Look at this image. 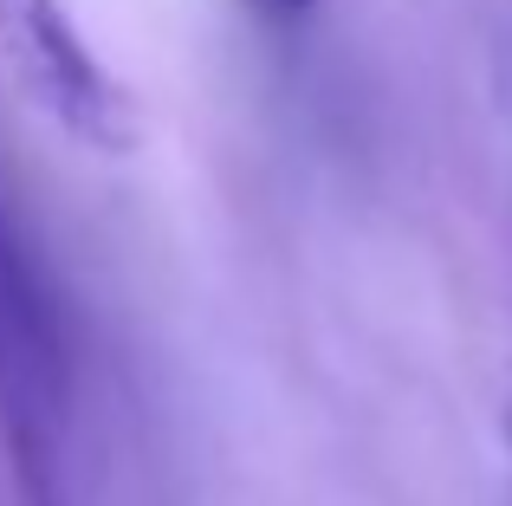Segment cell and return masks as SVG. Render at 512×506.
Returning <instances> with one entry per match:
<instances>
[{"label": "cell", "mask_w": 512, "mask_h": 506, "mask_svg": "<svg viewBox=\"0 0 512 506\" xmlns=\"http://www.w3.org/2000/svg\"><path fill=\"white\" fill-rule=\"evenodd\" d=\"M0 435L26 506H65L72 448V351L26 234L0 208Z\"/></svg>", "instance_id": "6da1fadb"}, {"label": "cell", "mask_w": 512, "mask_h": 506, "mask_svg": "<svg viewBox=\"0 0 512 506\" xmlns=\"http://www.w3.org/2000/svg\"><path fill=\"white\" fill-rule=\"evenodd\" d=\"M0 78L26 111H39L78 150L98 156L137 150L143 137L137 98L91 52L65 0H0Z\"/></svg>", "instance_id": "7a4b0ae2"}, {"label": "cell", "mask_w": 512, "mask_h": 506, "mask_svg": "<svg viewBox=\"0 0 512 506\" xmlns=\"http://www.w3.org/2000/svg\"><path fill=\"white\" fill-rule=\"evenodd\" d=\"M253 7H266V13H286V20H292V13H305L312 0H253Z\"/></svg>", "instance_id": "3957f363"}, {"label": "cell", "mask_w": 512, "mask_h": 506, "mask_svg": "<svg viewBox=\"0 0 512 506\" xmlns=\"http://www.w3.org/2000/svg\"><path fill=\"white\" fill-rule=\"evenodd\" d=\"M506 455H512V390H506Z\"/></svg>", "instance_id": "277c9868"}]
</instances>
